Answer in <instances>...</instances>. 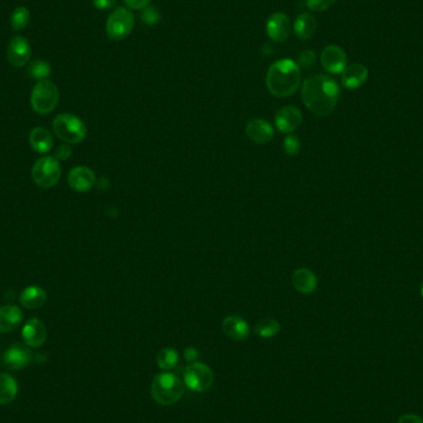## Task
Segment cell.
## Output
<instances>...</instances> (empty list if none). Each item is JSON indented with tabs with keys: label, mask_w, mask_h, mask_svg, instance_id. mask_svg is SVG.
<instances>
[{
	"label": "cell",
	"mask_w": 423,
	"mask_h": 423,
	"mask_svg": "<svg viewBox=\"0 0 423 423\" xmlns=\"http://www.w3.org/2000/svg\"><path fill=\"white\" fill-rule=\"evenodd\" d=\"M339 96L340 89L337 82L327 74H313L302 83V102L317 117L331 116L337 107Z\"/></svg>",
	"instance_id": "cell-1"
},
{
	"label": "cell",
	"mask_w": 423,
	"mask_h": 423,
	"mask_svg": "<svg viewBox=\"0 0 423 423\" xmlns=\"http://www.w3.org/2000/svg\"><path fill=\"white\" fill-rule=\"evenodd\" d=\"M302 74L297 62L282 58L274 62L266 74V86L271 94L279 98H286L300 88Z\"/></svg>",
	"instance_id": "cell-2"
},
{
	"label": "cell",
	"mask_w": 423,
	"mask_h": 423,
	"mask_svg": "<svg viewBox=\"0 0 423 423\" xmlns=\"http://www.w3.org/2000/svg\"><path fill=\"white\" fill-rule=\"evenodd\" d=\"M184 393V381L170 371L160 373L151 382V396L159 405H175L182 399Z\"/></svg>",
	"instance_id": "cell-3"
},
{
	"label": "cell",
	"mask_w": 423,
	"mask_h": 423,
	"mask_svg": "<svg viewBox=\"0 0 423 423\" xmlns=\"http://www.w3.org/2000/svg\"><path fill=\"white\" fill-rule=\"evenodd\" d=\"M58 100L60 92L52 80H39L31 93L32 109L43 116L55 111Z\"/></svg>",
	"instance_id": "cell-4"
},
{
	"label": "cell",
	"mask_w": 423,
	"mask_h": 423,
	"mask_svg": "<svg viewBox=\"0 0 423 423\" xmlns=\"http://www.w3.org/2000/svg\"><path fill=\"white\" fill-rule=\"evenodd\" d=\"M52 128L58 139L66 144H80L86 139L87 128L80 118L72 114H60L55 118Z\"/></svg>",
	"instance_id": "cell-5"
},
{
	"label": "cell",
	"mask_w": 423,
	"mask_h": 423,
	"mask_svg": "<svg viewBox=\"0 0 423 423\" xmlns=\"http://www.w3.org/2000/svg\"><path fill=\"white\" fill-rule=\"evenodd\" d=\"M134 25L135 18L133 12L127 8H118L108 17L105 30L109 39L119 41L129 36L130 32L134 29Z\"/></svg>",
	"instance_id": "cell-6"
},
{
	"label": "cell",
	"mask_w": 423,
	"mask_h": 423,
	"mask_svg": "<svg viewBox=\"0 0 423 423\" xmlns=\"http://www.w3.org/2000/svg\"><path fill=\"white\" fill-rule=\"evenodd\" d=\"M184 387L195 393H204L215 382V375L208 365L202 362H192L184 369Z\"/></svg>",
	"instance_id": "cell-7"
},
{
	"label": "cell",
	"mask_w": 423,
	"mask_h": 423,
	"mask_svg": "<svg viewBox=\"0 0 423 423\" xmlns=\"http://www.w3.org/2000/svg\"><path fill=\"white\" fill-rule=\"evenodd\" d=\"M61 178V166L56 158L45 156L37 160L32 167V180L34 182L43 187H54Z\"/></svg>",
	"instance_id": "cell-8"
},
{
	"label": "cell",
	"mask_w": 423,
	"mask_h": 423,
	"mask_svg": "<svg viewBox=\"0 0 423 423\" xmlns=\"http://www.w3.org/2000/svg\"><path fill=\"white\" fill-rule=\"evenodd\" d=\"M291 20L283 12H274L271 14L268 23H266V32L275 43H285L288 41V36L291 34Z\"/></svg>",
	"instance_id": "cell-9"
},
{
	"label": "cell",
	"mask_w": 423,
	"mask_h": 423,
	"mask_svg": "<svg viewBox=\"0 0 423 423\" xmlns=\"http://www.w3.org/2000/svg\"><path fill=\"white\" fill-rule=\"evenodd\" d=\"M321 63L329 74H342L347 67V55L337 45H328L321 54Z\"/></svg>",
	"instance_id": "cell-10"
},
{
	"label": "cell",
	"mask_w": 423,
	"mask_h": 423,
	"mask_svg": "<svg viewBox=\"0 0 423 423\" xmlns=\"http://www.w3.org/2000/svg\"><path fill=\"white\" fill-rule=\"evenodd\" d=\"M31 56L30 43L24 36L12 37L6 50L8 61L14 67H24Z\"/></svg>",
	"instance_id": "cell-11"
},
{
	"label": "cell",
	"mask_w": 423,
	"mask_h": 423,
	"mask_svg": "<svg viewBox=\"0 0 423 423\" xmlns=\"http://www.w3.org/2000/svg\"><path fill=\"white\" fill-rule=\"evenodd\" d=\"M302 123V114L300 109L294 105L282 107L275 114V124L277 129L285 134H291Z\"/></svg>",
	"instance_id": "cell-12"
},
{
	"label": "cell",
	"mask_w": 423,
	"mask_h": 423,
	"mask_svg": "<svg viewBox=\"0 0 423 423\" xmlns=\"http://www.w3.org/2000/svg\"><path fill=\"white\" fill-rule=\"evenodd\" d=\"M46 338H47V331L40 319L31 318L25 323L23 328V339L28 347L40 348L46 342Z\"/></svg>",
	"instance_id": "cell-13"
},
{
	"label": "cell",
	"mask_w": 423,
	"mask_h": 423,
	"mask_svg": "<svg viewBox=\"0 0 423 423\" xmlns=\"http://www.w3.org/2000/svg\"><path fill=\"white\" fill-rule=\"evenodd\" d=\"M68 184L77 192H87L92 190L96 184V176L91 169L78 166L71 170L68 175Z\"/></svg>",
	"instance_id": "cell-14"
},
{
	"label": "cell",
	"mask_w": 423,
	"mask_h": 423,
	"mask_svg": "<svg viewBox=\"0 0 423 423\" xmlns=\"http://www.w3.org/2000/svg\"><path fill=\"white\" fill-rule=\"evenodd\" d=\"M30 350L21 344H12L4 353V364L6 368L14 371L24 369L30 362Z\"/></svg>",
	"instance_id": "cell-15"
},
{
	"label": "cell",
	"mask_w": 423,
	"mask_h": 423,
	"mask_svg": "<svg viewBox=\"0 0 423 423\" xmlns=\"http://www.w3.org/2000/svg\"><path fill=\"white\" fill-rule=\"evenodd\" d=\"M221 329L229 339L235 342L246 340L250 334V328L244 319L238 316H229L223 321Z\"/></svg>",
	"instance_id": "cell-16"
},
{
	"label": "cell",
	"mask_w": 423,
	"mask_h": 423,
	"mask_svg": "<svg viewBox=\"0 0 423 423\" xmlns=\"http://www.w3.org/2000/svg\"><path fill=\"white\" fill-rule=\"evenodd\" d=\"M369 71L362 63H353L344 68L342 72V85L347 89H356L368 80Z\"/></svg>",
	"instance_id": "cell-17"
},
{
	"label": "cell",
	"mask_w": 423,
	"mask_h": 423,
	"mask_svg": "<svg viewBox=\"0 0 423 423\" xmlns=\"http://www.w3.org/2000/svg\"><path fill=\"white\" fill-rule=\"evenodd\" d=\"M246 135L257 144H268L274 138V128L264 119H254L246 125Z\"/></svg>",
	"instance_id": "cell-18"
},
{
	"label": "cell",
	"mask_w": 423,
	"mask_h": 423,
	"mask_svg": "<svg viewBox=\"0 0 423 423\" xmlns=\"http://www.w3.org/2000/svg\"><path fill=\"white\" fill-rule=\"evenodd\" d=\"M296 36L301 40H308L316 34L317 30V20L310 12H301L294 19L292 25Z\"/></svg>",
	"instance_id": "cell-19"
},
{
	"label": "cell",
	"mask_w": 423,
	"mask_h": 423,
	"mask_svg": "<svg viewBox=\"0 0 423 423\" xmlns=\"http://www.w3.org/2000/svg\"><path fill=\"white\" fill-rule=\"evenodd\" d=\"M23 321V313L19 307L6 305L0 307V332L9 333L15 331Z\"/></svg>",
	"instance_id": "cell-20"
},
{
	"label": "cell",
	"mask_w": 423,
	"mask_h": 423,
	"mask_svg": "<svg viewBox=\"0 0 423 423\" xmlns=\"http://www.w3.org/2000/svg\"><path fill=\"white\" fill-rule=\"evenodd\" d=\"M294 288L303 294H311L317 288V277L308 269H297L292 275Z\"/></svg>",
	"instance_id": "cell-21"
},
{
	"label": "cell",
	"mask_w": 423,
	"mask_h": 423,
	"mask_svg": "<svg viewBox=\"0 0 423 423\" xmlns=\"http://www.w3.org/2000/svg\"><path fill=\"white\" fill-rule=\"evenodd\" d=\"M47 294L39 286H30L23 290L20 294V303L28 310H39L46 303Z\"/></svg>",
	"instance_id": "cell-22"
},
{
	"label": "cell",
	"mask_w": 423,
	"mask_h": 423,
	"mask_svg": "<svg viewBox=\"0 0 423 423\" xmlns=\"http://www.w3.org/2000/svg\"><path fill=\"white\" fill-rule=\"evenodd\" d=\"M31 147L39 153H47L54 147V139L43 128H35L29 135Z\"/></svg>",
	"instance_id": "cell-23"
},
{
	"label": "cell",
	"mask_w": 423,
	"mask_h": 423,
	"mask_svg": "<svg viewBox=\"0 0 423 423\" xmlns=\"http://www.w3.org/2000/svg\"><path fill=\"white\" fill-rule=\"evenodd\" d=\"M18 384L6 373H0V406L9 405L18 395Z\"/></svg>",
	"instance_id": "cell-24"
},
{
	"label": "cell",
	"mask_w": 423,
	"mask_h": 423,
	"mask_svg": "<svg viewBox=\"0 0 423 423\" xmlns=\"http://www.w3.org/2000/svg\"><path fill=\"white\" fill-rule=\"evenodd\" d=\"M156 362H158V367L162 371H170L172 369L177 367L178 362H180V356H178L177 351L172 349V348H164V349L160 350L158 358H156Z\"/></svg>",
	"instance_id": "cell-25"
},
{
	"label": "cell",
	"mask_w": 423,
	"mask_h": 423,
	"mask_svg": "<svg viewBox=\"0 0 423 423\" xmlns=\"http://www.w3.org/2000/svg\"><path fill=\"white\" fill-rule=\"evenodd\" d=\"M280 329H281V325L275 318L261 319L255 327V332L259 337L265 338V339L275 337L276 334H279Z\"/></svg>",
	"instance_id": "cell-26"
},
{
	"label": "cell",
	"mask_w": 423,
	"mask_h": 423,
	"mask_svg": "<svg viewBox=\"0 0 423 423\" xmlns=\"http://www.w3.org/2000/svg\"><path fill=\"white\" fill-rule=\"evenodd\" d=\"M30 23V12L25 6H18L10 17V24L14 30H24Z\"/></svg>",
	"instance_id": "cell-27"
},
{
	"label": "cell",
	"mask_w": 423,
	"mask_h": 423,
	"mask_svg": "<svg viewBox=\"0 0 423 423\" xmlns=\"http://www.w3.org/2000/svg\"><path fill=\"white\" fill-rule=\"evenodd\" d=\"M29 74L35 80H47L50 74H51V66L49 62L43 61V60H36L32 62L29 66Z\"/></svg>",
	"instance_id": "cell-28"
},
{
	"label": "cell",
	"mask_w": 423,
	"mask_h": 423,
	"mask_svg": "<svg viewBox=\"0 0 423 423\" xmlns=\"http://www.w3.org/2000/svg\"><path fill=\"white\" fill-rule=\"evenodd\" d=\"M141 20L147 25L158 24L161 19V12L156 6H147L142 9L140 15Z\"/></svg>",
	"instance_id": "cell-29"
},
{
	"label": "cell",
	"mask_w": 423,
	"mask_h": 423,
	"mask_svg": "<svg viewBox=\"0 0 423 423\" xmlns=\"http://www.w3.org/2000/svg\"><path fill=\"white\" fill-rule=\"evenodd\" d=\"M316 60L317 57L312 50H305L297 56V65L300 66V68L311 69L316 65Z\"/></svg>",
	"instance_id": "cell-30"
},
{
	"label": "cell",
	"mask_w": 423,
	"mask_h": 423,
	"mask_svg": "<svg viewBox=\"0 0 423 423\" xmlns=\"http://www.w3.org/2000/svg\"><path fill=\"white\" fill-rule=\"evenodd\" d=\"M282 147H283V150H285V153H288V156H296V155H299L301 150L300 139L297 136L290 134L285 138Z\"/></svg>",
	"instance_id": "cell-31"
},
{
	"label": "cell",
	"mask_w": 423,
	"mask_h": 423,
	"mask_svg": "<svg viewBox=\"0 0 423 423\" xmlns=\"http://www.w3.org/2000/svg\"><path fill=\"white\" fill-rule=\"evenodd\" d=\"M337 0H306L307 8L312 12H325L336 4Z\"/></svg>",
	"instance_id": "cell-32"
},
{
	"label": "cell",
	"mask_w": 423,
	"mask_h": 423,
	"mask_svg": "<svg viewBox=\"0 0 423 423\" xmlns=\"http://www.w3.org/2000/svg\"><path fill=\"white\" fill-rule=\"evenodd\" d=\"M72 155V149L68 147V144H62L56 149L55 158L60 161H66Z\"/></svg>",
	"instance_id": "cell-33"
},
{
	"label": "cell",
	"mask_w": 423,
	"mask_h": 423,
	"mask_svg": "<svg viewBox=\"0 0 423 423\" xmlns=\"http://www.w3.org/2000/svg\"><path fill=\"white\" fill-rule=\"evenodd\" d=\"M150 1L151 0H124L125 6L133 10H141L147 8V6H150Z\"/></svg>",
	"instance_id": "cell-34"
},
{
	"label": "cell",
	"mask_w": 423,
	"mask_h": 423,
	"mask_svg": "<svg viewBox=\"0 0 423 423\" xmlns=\"http://www.w3.org/2000/svg\"><path fill=\"white\" fill-rule=\"evenodd\" d=\"M116 0H93V6L98 10H108L116 6Z\"/></svg>",
	"instance_id": "cell-35"
},
{
	"label": "cell",
	"mask_w": 423,
	"mask_h": 423,
	"mask_svg": "<svg viewBox=\"0 0 423 423\" xmlns=\"http://www.w3.org/2000/svg\"><path fill=\"white\" fill-rule=\"evenodd\" d=\"M198 356H199L198 350H197L196 348H193V347H190V348H187V349L184 350V359L190 362V364L196 362L197 359H198Z\"/></svg>",
	"instance_id": "cell-36"
},
{
	"label": "cell",
	"mask_w": 423,
	"mask_h": 423,
	"mask_svg": "<svg viewBox=\"0 0 423 423\" xmlns=\"http://www.w3.org/2000/svg\"><path fill=\"white\" fill-rule=\"evenodd\" d=\"M396 423H423L422 418L417 416V415H413V413H407L399 418V421Z\"/></svg>",
	"instance_id": "cell-37"
},
{
	"label": "cell",
	"mask_w": 423,
	"mask_h": 423,
	"mask_svg": "<svg viewBox=\"0 0 423 423\" xmlns=\"http://www.w3.org/2000/svg\"><path fill=\"white\" fill-rule=\"evenodd\" d=\"M421 294H422V297H423V281H422V285H421Z\"/></svg>",
	"instance_id": "cell-38"
}]
</instances>
